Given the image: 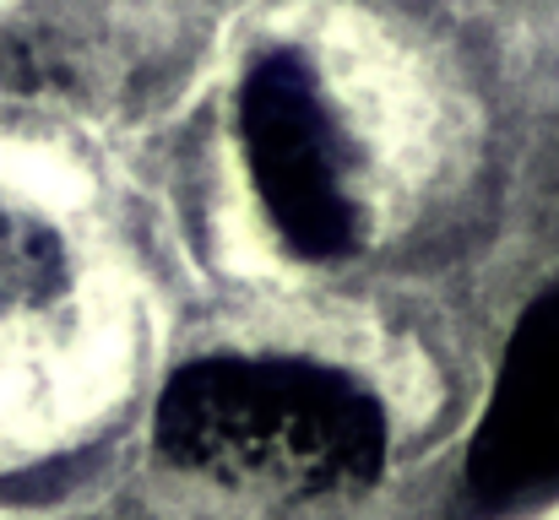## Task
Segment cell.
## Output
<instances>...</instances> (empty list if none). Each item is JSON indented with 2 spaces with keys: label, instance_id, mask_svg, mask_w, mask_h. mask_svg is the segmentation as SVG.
Listing matches in <instances>:
<instances>
[{
  "label": "cell",
  "instance_id": "obj_3",
  "mask_svg": "<svg viewBox=\"0 0 559 520\" xmlns=\"http://www.w3.org/2000/svg\"><path fill=\"white\" fill-rule=\"evenodd\" d=\"M467 488L489 510L559 488V288L527 310L467 450Z\"/></svg>",
  "mask_w": 559,
  "mask_h": 520
},
{
  "label": "cell",
  "instance_id": "obj_1",
  "mask_svg": "<svg viewBox=\"0 0 559 520\" xmlns=\"http://www.w3.org/2000/svg\"><path fill=\"white\" fill-rule=\"evenodd\" d=\"M158 450L217 483L354 494L385 467V418L354 379L288 358H201L153 412Z\"/></svg>",
  "mask_w": 559,
  "mask_h": 520
},
{
  "label": "cell",
  "instance_id": "obj_2",
  "mask_svg": "<svg viewBox=\"0 0 559 520\" xmlns=\"http://www.w3.org/2000/svg\"><path fill=\"white\" fill-rule=\"evenodd\" d=\"M239 142L250 158L255 195L305 261H343L354 250V195L310 65L294 49H272L250 65L239 87Z\"/></svg>",
  "mask_w": 559,
  "mask_h": 520
}]
</instances>
